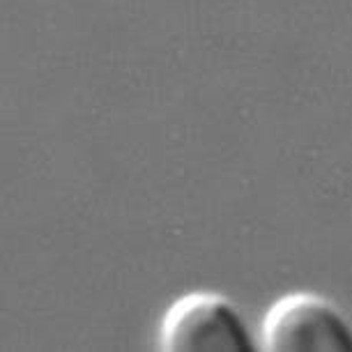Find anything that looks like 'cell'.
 Segmentation results:
<instances>
[{"mask_svg":"<svg viewBox=\"0 0 352 352\" xmlns=\"http://www.w3.org/2000/svg\"><path fill=\"white\" fill-rule=\"evenodd\" d=\"M261 345L274 352L352 350V324L318 292H285L263 318Z\"/></svg>","mask_w":352,"mask_h":352,"instance_id":"cell-2","label":"cell"},{"mask_svg":"<svg viewBox=\"0 0 352 352\" xmlns=\"http://www.w3.org/2000/svg\"><path fill=\"white\" fill-rule=\"evenodd\" d=\"M157 345L168 352L191 350H254L240 309L221 292L194 290L177 297L159 324Z\"/></svg>","mask_w":352,"mask_h":352,"instance_id":"cell-1","label":"cell"}]
</instances>
